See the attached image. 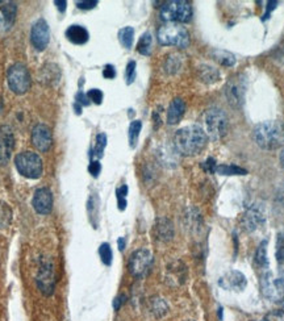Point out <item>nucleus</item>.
I'll return each instance as SVG.
<instances>
[{
	"label": "nucleus",
	"mask_w": 284,
	"mask_h": 321,
	"mask_svg": "<svg viewBox=\"0 0 284 321\" xmlns=\"http://www.w3.org/2000/svg\"><path fill=\"white\" fill-rule=\"evenodd\" d=\"M207 142L208 136L199 125H187L175 133V147L183 155H195L200 153Z\"/></svg>",
	"instance_id": "f257e3e1"
},
{
	"label": "nucleus",
	"mask_w": 284,
	"mask_h": 321,
	"mask_svg": "<svg viewBox=\"0 0 284 321\" xmlns=\"http://www.w3.org/2000/svg\"><path fill=\"white\" fill-rule=\"evenodd\" d=\"M253 138L265 150H275L284 145V123L279 120L265 121L255 125Z\"/></svg>",
	"instance_id": "f03ea898"
},
{
	"label": "nucleus",
	"mask_w": 284,
	"mask_h": 321,
	"mask_svg": "<svg viewBox=\"0 0 284 321\" xmlns=\"http://www.w3.org/2000/svg\"><path fill=\"white\" fill-rule=\"evenodd\" d=\"M157 38L161 45L184 49L189 45V34L182 24L166 23L158 29Z\"/></svg>",
	"instance_id": "7ed1b4c3"
},
{
	"label": "nucleus",
	"mask_w": 284,
	"mask_h": 321,
	"mask_svg": "<svg viewBox=\"0 0 284 321\" xmlns=\"http://www.w3.org/2000/svg\"><path fill=\"white\" fill-rule=\"evenodd\" d=\"M159 15L166 23H187L192 17V7L186 0H171L161 7Z\"/></svg>",
	"instance_id": "20e7f679"
},
{
	"label": "nucleus",
	"mask_w": 284,
	"mask_h": 321,
	"mask_svg": "<svg viewBox=\"0 0 284 321\" xmlns=\"http://www.w3.org/2000/svg\"><path fill=\"white\" fill-rule=\"evenodd\" d=\"M15 166L19 171V174L28 179H38L41 178L44 166H42V159L40 155L33 151H23L16 155Z\"/></svg>",
	"instance_id": "39448f33"
},
{
	"label": "nucleus",
	"mask_w": 284,
	"mask_h": 321,
	"mask_svg": "<svg viewBox=\"0 0 284 321\" xmlns=\"http://www.w3.org/2000/svg\"><path fill=\"white\" fill-rule=\"evenodd\" d=\"M207 136H209L213 141H219L227 134V117L220 108H209L204 115Z\"/></svg>",
	"instance_id": "423d86ee"
},
{
	"label": "nucleus",
	"mask_w": 284,
	"mask_h": 321,
	"mask_svg": "<svg viewBox=\"0 0 284 321\" xmlns=\"http://www.w3.org/2000/svg\"><path fill=\"white\" fill-rule=\"evenodd\" d=\"M8 86L12 92L17 95L25 94L31 87V75L23 64H12L7 72Z\"/></svg>",
	"instance_id": "0eeeda50"
},
{
	"label": "nucleus",
	"mask_w": 284,
	"mask_h": 321,
	"mask_svg": "<svg viewBox=\"0 0 284 321\" xmlns=\"http://www.w3.org/2000/svg\"><path fill=\"white\" fill-rule=\"evenodd\" d=\"M153 263L152 252L149 249H138L133 252L128 262L129 272L136 278H142L148 274Z\"/></svg>",
	"instance_id": "6e6552de"
},
{
	"label": "nucleus",
	"mask_w": 284,
	"mask_h": 321,
	"mask_svg": "<svg viewBox=\"0 0 284 321\" xmlns=\"http://www.w3.org/2000/svg\"><path fill=\"white\" fill-rule=\"evenodd\" d=\"M262 294L271 302L279 303L284 300V279L275 278L273 272H266L261 279Z\"/></svg>",
	"instance_id": "1a4fd4ad"
},
{
	"label": "nucleus",
	"mask_w": 284,
	"mask_h": 321,
	"mask_svg": "<svg viewBox=\"0 0 284 321\" xmlns=\"http://www.w3.org/2000/svg\"><path fill=\"white\" fill-rule=\"evenodd\" d=\"M245 94H246L245 76L242 74L231 76L225 86V95H227L229 104L234 108H239L245 102Z\"/></svg>",
	"instance_id": "9d476101"
},
{
	"label": "nucleus",
	"mask_w": 284,
	"mask_h": 321,
	"mask_svg": "<svg viewBox=\"0 0 284 321\" xmlns=\"http://www.w3.org/2000/svg\"><path fill=\"white\" fill-rule=\"evenodd\" d=\"M36 282H37L38 290L41 291L44 296L53 295L54 290H56V272H54L53 262L49 261V259L41 262Z\"/></svg>",
	"instance_id": "9b49d317"
},
{
	"label": "nucleus",
	"mask_w": 284,
	"mask_h": 321,
	"mask_svg": "<svg viewBox=\"0 0 284 321\" xmlns=\"http://www.w3.org/2000/svg\"><path fill=\"white\" fill-rule=\"evenodd\" d=\"M31 42L32 45L37 50H40V52H42V50H45L48 48L50 42V30L45 19L37 20L33 24L31 30Z\"/></svg>",
	"instance_id": "f8f14e48"
},
{
	"label": "nucleus",
	"mask_w": 284,
	"mask_h": 321,
	"mask_svg": "<svg viewBox=\"0 0 284 321\" xmlns=\"http://www.w3.org/2000/svg\"><path fill=\"white\" fill-rule=\"evenodd\" d=\"M15 147V137L11 127L1 125L0 127V166H5L11 158Z\"/></svg>",
	"instance_id": "ddd939ff"
},
{
	"label": "nucleus",
	"mask_w": 284,
	"mask_h": 321,
	"mask_svg": "<svg viewBox=\"0 0 284 321\" xmlns=\"http://www.w3.org/2000/svg\"><path fill=\"white\" fill-rule=\"evenodd\" d=\"M266 221V216L265 212L262 209L259 205H253L247 209L245 213L241 217V225L246 232L251 233V232H255L257 229L265 224Z\"/></svg>",
	"instance_id": "4468645a"
},
{
	"label": "nucleus",
	"mask_w": 284,
	"mask_h": 321,
	"mask_svg": "<svg viewBox=\"0 0 284 321\" xmlns=\"http://www.w3.org/2000/svg\"><path fill=\"white\" fill-rule=\"evenodd\" d=\"M34 211L38 215H49L53 209V193L48 187H40L36 190L32 200Z\"/></svg>",
	"instance_id": "2eb2a0df"
},
{
	"label": "nucleus",
	"mask_w": 284,
	"mask_h": 321,
	"mask_svg": "<svg viewBox=\"0 0 284 321\" xmlns=\"http://www.w3.org/2000/svg\"><path fill=\"white\" fill-rule=\"evenodd\" d=\"M53 142V137H52V130L48 125L37 124L34 125L32 129V144L37 150L46 153L49 150Z\"/></svg>",
	"instance_id": "dca6fc26"
},
{
	"label": "nucleus",
	"mask_w": 284,
	"mask_h": 321,
	"mask_svg": "<svg viewBox=\"0 0 284 321\" xmlns=\"http://www.w3.org/2000/svg\"><path fill=\"white\" fill-rule=\"evenodd\" d=\"M219 284H220V287H223L224 290L239 292L245 290L247 280L246 276L243 275L242 272L231 270V271L227 272L224 276H221L220 280H219Z\"/></svg>",
	"instance_id": "f3484780"
},
{
	"label": "nucleus",
	"mask_w": 284,
	"mask_h": 321,
	"mask_svg": "<svg viewBox=\"0 0 284 321\" xmlns=\"http://www.w3.org/2000/svg\"><path fill=\"white\" fill-rule=\"evenodd\" d=\"M186 112V103L180 98L174 99L167 110V123L170 125L178 124Z\"/></svg>",
	"instance_id": "a211bd4d"
},
{
	"label": "nucleus",
	"mask_w": 284,
	"mask_h": 321,
	"mask_svg": "<svg viewBox=\"0 0 284 321\" xmlns=\"http://www.w3.org/2000/svg\"><path fill=\"white\" fill-rule=\"evenodd\" d=\"M66 37L74 45H84L88 41L90 34H88V30L84 27L74 24V25H70L66 29Z\"/></svg>",
	"instance_id": "6ab92c4d"
},
{
	"label": "nucleus",
	"mask_w": 284,
	"mask_h": 321,
	"mask_svg": "<svg viewBox=\"0 0 284 321\" xmlns=\"http://www.w3.org/2000/svg\"><path fill=\"white\" fill-rule=\"evenodd\" d=\"M154 231H156L157 238L161 241H170L174 237V225L166 217H161L157 220Z\"/></svg>",
	"instance_id": "aec40b11"
},
{
	"label": "nucleus",
	"mask_w": 284,
	"mask_h": 321,
	"mask_svg": "<svg viewBox=\"0 0 284 321\" xmlns=\"http://www.w3.org/2000/svg\"><path fill=\"white\" fill-rule=\"evenodd\" d=\"M87 212L90 216V221L94 225V228H98L99 220V196L98 193H91L87 203Z\"/></svg>",
	"instance_id": "412c9836"
},
{
	"label": "nucleus",
	"mask_w": 284,
	"mask_h": 321,
	"mask_svg": "<svg viewBox=\"0 0 284 321\" xmlns=\"http://www.w3.org/2000/svg\"><path fill=\"white\" fill-rule=\"evenodd\" d=\"M254 261L259 267H269V259H267V241H262L255 252Z\"/></svg>",
	"instance_id": "4be33fe9"
},
{
	"label": "nucleus",
	"mask_w": 284,
	"mask_h": 321,
	"mask_svg": "<svg viewBox=\"0 0 284 321\" xmlns=\"http://www.w3.org/2000/svg\"><path fill=\"white\" fill-rule=\"evenodd\" d=\"M1 12H3L5 25L9 28L12 24L15 23L16 13H17V5H16L15 3H11V1H9V3H5L3 7H1Z\"/></svg>",
	"instance_id": "5701e85b"
},
{
	"label": "nucleus",
	"mask_w": 284,
	"mask_h": 321,
	"mask_svg": "<svg viewBox=\"0 0 284 321\" xmlns=\"http://www.w3.org/2000/svg\"><path fill=\"white\" fill-rule=\"evenodd\" d=\"M118 40L125 49H130L134 41V29L132 27H125L118 32Z\"/></svg>",
	"instance_id": "b1692460"
},
{
	"label": "nucleus",
	"mask_w": 284,
	"mask_h": 321,
	"mask_svg": "<svg viewBox=\"0 0 284 321\" xmlns=\"http://www.w3.org/2000/svg\"><path fill=\"white\" fill-rule=\"evenodd\" d=\"M199 71H200V80H203L205 83H213V82H216L219 79V71L211 67V66L203 64L199 68Z\"/></svg>",
	"instance_id": "393cba45"
},
{
	"label": "nucleus",
	"mask_w": 284,
	"mask_h": 321,
	"mask_svg": "<svg viewBox=\"0 0 284 321\" xmlns=\"http://www.w3.org/2000/svg\"><path fill=\"white\" fill-rule=\"evenodd\" d=\"M12 221V211L9 205L0 201V229H7Z\"/></svg>",
	"instance_id": "a878e982"
},
{
	"label": "nucleus",
	"mask_w": 284,
	"mask_h": 321,
	"mask_svg": "<svg viewBox=\"0 0 284 321\" xmlns=\"http://www.w3.org/2000/svg\"><path fill=\"white\" fill-rule=\"evenodd\" d=\"M141 128H142V123H141L140 120L132 121V123H130V125H129V132H128L129 144H130V146L132 147L137 146L138 137H140Z\"/></svg>",
	"instance_id": "bb28decb"
},
{
	"label": "nucleus",
	"mask_w": 284,
	"mask_h": 321,
	"mask_svg": "<svg viewBox=\"0 0 284 321\" xmlns=\"http://www.w3.org/2000/svg\"><path fill=\"white\" fill-rule=\"evenodd\" d=\"M216 173L220 175H246L247 170L235 165H220L216 167Z\"/></svg>",
	"instance_id": "cd10ccee"
},
{
	"label": "nucleus",
	"mask_w": 284,
	"mask_h": 321,
	"mask_svg": "<svg viewBox=\"0 0 284 321\" xmlns=\"http://www.w3.org/2000/svg\"><path fill=\"white\" fill-rule=\"evenodd\" d=\"M152 34L146 32L141 36L140 41L137 44V50L138 53L142 54V56H149L150 52H152Z\"/></svg>",
	"instance_id": "c85d7f7f"
},
{
	"label": "nucleus",
	"mask_w": 284,
	"mask_h": 321,
	"mask_svg": "<svg viewBox=\"0 0 284 321\" xmlns=\"http://www.w3.org/2000/svg\"><path fill=\"white\" fill-rule=\"evenodd\" d=\"M213 57H215L216 61H219L223 66H227V67H230V66H233L235 64L234 56L227 53L225 50H215L213 52Z\"/></svg>",
	"instance_id": "c756f323"
},
{
	"label": "nucleus",
	"mask_w": 284,
	"mask_h": 321,
	"mask_svg": "<svg viewBox=\"0 0 284 321\" xmlns=\"http://www.w3.org/2000/svg\"><path fill=\"white\" fill-rule=\"evenodd\" d=\"M99 254H100V258H102V262L106 266H111L112 264V261H114V253H112V249H111V245L108 242H104L100 245L99 248Z\"/></svg>",
	"instance_id": "7c9ffc66"
},
{
	"label": "nucleus",
	"mask_w": 284,
	"mask_h": 321,
	"mask_svg": "<svg viewBox=\"0 0 284 321\" xmlns=\"http://www.w3.org/2000/svg\"><path fill=\"white\" fill-rule=\"evenodd\" d=\"M107 146V134L104 133H99L96 136V144H95L94 150H92L91 155H95L98 158H102L103 154H104V149Z\"/></svg>",
	"instance_id": "2f4dec72"
},
{
	"label": "nucleus",
	"mask_w": 284,
	"mask_h": 321,
	"mask_svg": "<svg viewBox=\"0 0 284 321\" xmlns=\"http://www.w3.org/2000/svg\"><path fill=\"white\" fill-rule=\"evenodd\" d=\"M167 311H169V307H167L166 302H165L163 299H159V298L153 299L152 312L156 315L157 318H162V316H165V315L167 314Z\"/></svg>",
	"instance_id": "473e14b6"
},
{
	"label": "nucleus",
	"mask_w": 284,
	"mask_h": 321,
	"mask_svg": "<svg viewBox=\"0 0 284 321\" xmlns=\"http://www.w3.org/2000/svg\"><path fill=\"white\" fill-rule=\"evenodd\" d=\"M126 195H128V186L126 185L116 190V197H117V205L120 211H124L126 208Z\"/></svg>",
	"instance_id": "72a5a7b5"
},
{
	"label": "nucleus",
	"mask_w": 284,
	"mask_h": 321,
	"mask_svg": "<svg viewBox=\"0 0 284 321\" xmlns=\"http://www.w3.org/2000/svg\"><path fill=\"white\" fill-rule=\"evenodd\" d=\"M136 79V62L129 61L125 70V82L126 84H132Z\"/></svg>",
	"instance_id": "f704fd0d"
},
{
	"label": "nucleus",
	"mask_w": 284,
	"mask_h": 321,
	"mask_svg": "<svg viewBox=\"0 0 284 321\" xmlns=\"http://www.w3.org/2000/svg\"><path fill=\"white\" fill-rule=\"evenodd\" d=\"M277 259L279 263H284V234L278 236L277 241Z\"/></svg>",
	"instance_id": "c9c22d12"
},
{
	"label": "nucleus",
	"mask_w": 284,
	"mask_h": 321,
	"mask_svg": "<svg viewBox=\"0 0 284 321\" xmlns=\"http://www.w3.org/2000/svg\"><path fill=\"white\" fill-rule=\"evenodd\" d=\"M103 92L99 88H92V90H90L87 92V98L91 100V102H94L95 104H102L103 102Z\"/></svg>",
	"instance_id": "e433bc0d"
},
{
	"label": "nucleus",
	"mask_w": 284,
	"mask_h": 321,
	"mask_svg": "<svg viewBox=\"0 0 284 321\" xmlns=\"http://www.w3.org/2000/svg\"><path fill=\"white\" fill-rule=\"evenodd\" d=\"M88 171H90V174L92 175L94 178H98L99 174H100V171H102V165L99 161H91L90 163V166H88Z\"/></svg>",
	"instance_id": "4c0bfd02"
},
{
	"label": "nucleus",
	"mask_w": 284,
	"mask_h": 321,
	"mask_svg": "<svg viewBox=\"0 0 284 321\" xmlns=\"http://www.w3.org/2000/svg\"><path fill=\"white\" fill-rule=\"evenodd\" d=\"M103 76L107 79H114L116 76V68L114 64H106V67L103 68Z\"/></svg>",
	"instance_id": "58836bf2"
},
{
	"label": "nucleus",
	"mask_w": 284,
	"mask_h": 321,
	"mask_svg": "<svg viewBox=\"0 0 284 321\" xmlns=\"http://www.w3.org/2000/svg\"><path fill=\"white\" fill-rule=\"evenodd\" d=\"M201 167L204 169L207 173H209V174H212V173H215L216 171V161L213 158H208L207 161H205L203 165H201Z\"/></svg>",
	"instance_id": "ea45409f"
},
{
	"label": "nucleus",
	"mask_w": 284,
	"mask_h": 321,
	"mask_svg": "<svg viewBox=\"0 0 284 321\" xmlns=\"http://www.w3.org/2000/svg\"><path fill=\"white\" fill-rule=\"evenodd\" d=\"M75 103H78V104H79V106H90V99L87 98V95L86 94H83V92H82V91H79V92H78V94H76V96H75Z\"/></svg>",
	"instance_id": "a19ab883"
},
{
	"label": "nucleus",
	"mask_w": 284,
	"mask_h": 321,
	"mask_svg": "<svg viewBox=\"0 0 284 321\" xmlns=\"http://www.w3.org/2000/svg\"><path fill=\"white\" fill-rule=\"evenodd\" d=\"M98 5L96 0H87V1H76V7L80 9H92Z\"/></svg>",
	"instance_id": "79ce46f5"
},
{
	"label": "nucleus",
	"mask_w": 284,
	"mask_h": 321,
	"mask_svg": "<svg viewBox=\"0 0 284 321\" xmlns=\"http://www.w3.org/2000/svg\"><path fill=\"white\" fill-rule=\"evenodd\" d=\"M278 5V1H267V5H266V8H267V11H266V13L263 15V17H262V21H266V20L269 19L270 15H271V11L273 9H275Z\"/></svg>",
	"instance_id": "37998d69"
},
{
	"label": "nucleus",
	"mask_w": 284,
	"mask_h": 321,
	"mask_svg": "<svg viewBox=\"0 0 284 321\" xmlns=\"http://www.w3.org/2000/svg\"><path fill=\"white\" fill-rule=\"evenodd\" d=\"M125 296L124 295H118V296H116L114 300V311H118L120 308H121V306L125 303Z\"/></svg>",
	"instance_id": "c03bdc74"
},
{
	"label": "nucleus",
	"mask_w": 284,
	"mask_h": 321,
	"mask_svg": "<svg viewBox=\"0 0 284 321\" xmlns=\"http://www.w3.org/2000/svg\"><path fill=\"white\" fill-rule=\"evenodd\" d=\"M54 4L57 5V8L62 12V13H63L64 11H66V5H67V1H64V0H62V1H59V0H56V1H54Z\"/></svg>",
	"instance_id": "a18cd8bd"
},
{
	"label": "nucleus",
	"mask_w": 284,
	"mask_h": 321,
	"mask_svg": "<svg viewBox=\"0 0 284 321\" xmlns=\"http://www.w3.org/2000/svg\"><path fill=\"white\" fill-rule=\"evenodd\" d=\"M117 244H118V249H120V252H122V250L125 249V240H124V238H118V241H117Z\"/></svg>",
	"instance_id": "49530a36"
},
{
	"label": "nucleus",
	"mask_w": 284,
	"mask_h": 321,
	"mask_svg": "<svg viewBox=\"0 0 284 321\" xmlns=\"http://www.w3.org/2000/svg\"><path fill=\"white\" fill-rule=\"evenodd\" d=\"M278 196H279V199H281V200L284 203V183L282 185L281 190H279V193H278Z\"/></svg>",
	"instance_id": "de8ad7c7"
},
{
	"label": "nucleus",
	"mask_w": 284,
	"mask_h": 321,
	"mask_svg": "<svg viewBox=\"0 0 284 321\" xmlns=\"http://www.w3.org/2000/svg\"><path fill=\"white\" fill-rule=\"evenodd\" d=\"M74 110H75V112L78 115L82 114V106H79L78 103H74Z\"/></svg>",
	"instance_id": "09e8293b"
},
{
	"label": "nucleus",
	"mask_w": 284,
	"mask_h": 321,
	"mask_svg": "<svg viewBox=\"0 0 284 321\" xmlns=\"http://www.w3.org/2000/svg\"><path fill=\"white\" fill-rule=\"evenodd\" d=\"M281 163H282V166L284 167V149L282 150V153H281Z\"/></svg>",
	"instance_id": "8fccbe9b"
},
{
	"label": "nucleus",
	"mask_w": 284,
	"mask_h": 321,
	"mask_svg": "<svg viewBox=\"0 0 284 321\" xmlns=\"http://www.w3.org/2000/svg\"><path fill=\"white\" fill-rule=\"evenodd\" d=\"M0 23H1V19H0Z\"/></svg>",
	"instance_id": "3c124183"
},
{
	"label": "nucleus",
	"mask_w": 284,
	"mask_h": 321,
	"mask_svg": "<svg viewBox=\"0 0 284 321\" xmlns=\"http://www.w3.org/2000/svg\"><path fill=\"white\" fill-rule=\"evenodd\" d=\"M261 321H266V320H261Z\"/></svg>",
	"instance_id": "603ef678"
}]
</instances>
